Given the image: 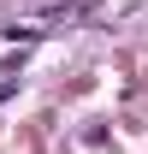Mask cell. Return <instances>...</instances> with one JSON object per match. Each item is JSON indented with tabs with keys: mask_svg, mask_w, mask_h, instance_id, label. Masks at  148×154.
<instances>
[{
	"mask_svg": "<svg viewBox=\"0 0 148 154\" xmlns=\"http://www.w3.org/2000/svg\"><path fill=\"white\" fill-rule=\"evenodd\" d=\"M0 95H12V77H0Z\"/></svg>",
	"mask_w": 148,
	"mask_h": 154,
	"instance_id": "6da1fadb",
	"label": "cell"
}]
</instances>
